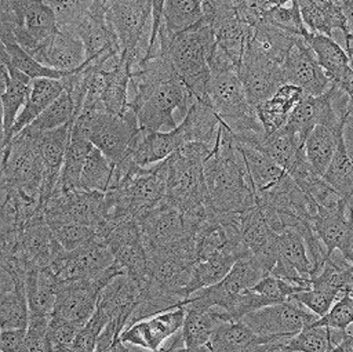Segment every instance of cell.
<instances>
[{
	"label": "cell",
	"mask_w": 353,
	"mask_h": 352,
	"mask_svg": "<svg viewBox=\"0 0 353 352\" xmlns=\"http://www.w3.org/2000/svg\"><path fill=\"white\" fill-rule=\"evenodd\" d=\"M55 11L59 29L74 32L94 0H44Z\"/></svg>",
	"instance_id": "obj_44"
},
{
	"label": "cell",
	"mask_w": 353,
	"mask_h": 352,
	"mask_svg": "<svg viewBox=\"0 0 353 352\" xmlns=\"http://www.w3.org/2000/svg\"><path fill=\"white\" fill-rule=\"evenodd\" d=\"M239 257L230 248L218 250L208 257L197 261L193 268L192 280L189 284V295L194 291L219 283L232 269Z\"/></svg>",
	"instance_id": "obj_35"
},
{
	"label": "cell",
	"mask_w": 353,
	"mask_h": 352,
	"mask_svg": "<svg viewBox=\"0 0 353 352\" xmlns=\"http://www.w3.org/2000/svg\"><path fill=\"white\" fill-rule=\"evenodd\" d=\"M114 262V255L109 244L95 236L85 244L65 250L50 266L59 282L90 279L110 268Z\"/></svg>",
	"instance_id": "obj_10"
},
{
	"label": "cell",
	"mask_w": 353,
	"mask_h": 352,
	"mask_svg": "<svg viewBox=\"0 0 353 352\" xmlns=\"http://www.w3.org/2000/svg\"><path fill=\"white\" fill-rule=\"evenodd\" d=\"M343 124H317L305 141L303 150L309 164L320 175L328 168L341 138Z\"/></svg>",
	"instance_id": "obj_29"
},
{
	"label": "cell",
	"mask_w": 353,
	"mask_h": 352,
	"mask_svg": "<svg viewBox=\"0 0 353 352\" xmlns=\"http://www.w3.org/2000/svg\"><path fill=\"white\" fill-rule=\"evenodd\" d=\"M276 352H291V351H285V349L283 348V349H280V351H276Z\"/></svg>",
	"instance_id": "obj_54"
},
{
	"label": "cell",
	"mask_w": 353,
	"mask_h": 352,
	"mask_svg": "<svg viewBox=\"0 0 353 352\" xmlns=\"http://www.w3.org/2000/svg\"><path fill=\"white\" fill-rule=\"evenodd\" d=\"M319 316L294 298L263 306L245 315L241 320L255 333L273 338H291L312 326Z\"/></svg>",
	"instance_id": "obj_7"
},
{
	"label": "cell",
	"mask_w": 353,
	"mask_h": 352,
	"mask_svg": "<svg viewBox=\"0 0 353 352\" xmlns=\"http://www.w3.org/2000/svg\"><path fill=\"white\" fill-rule=\"evenodd\" d=\"M303 97L305 92L299 87L285 83L270 98L255 106L266 137L272 135L287 124L292 110Z\"/></svg>",
	"instance_id": "obj_25"
},
{
	"label": "cell",
	"mask_w": 353,
	"mask_h": 352,
	"mask_svg": "<svg viewBox=\"0 0 353 352\" xmlns=\"http://www.w3.org/2000/svg\"><path fill=\"white\" fill-rule=\"evenodd\" d=\"M0 81H1V108H3V137L1 148L10 144L11 128L25 106L30 90L32 81L29 76L18 70L17 68L6 63H0Z\"/></svg>",
	"instance_id": "obj_19"
},
{
	"label": "cell",
	"mask_w": 353,
	"mask_h": 352,
	"mask_svg": "<svg viewBox=\"0 0 353 352\" xmlns=\"http://www.w3.org/2000/svg\"><path fill=\"white\" fill-rule=\"evenodd\" d=\"M185 315V306H178L138 320L121 331L120 340L132 346L160 352L168 340L182 330Z\"/></svg>",
	"instance_id": "obj_11"
},
{
	"label": "cell",
	"mask_w": 353,
	"mask_h": 352,
	"mask_svg": "<svg viewBox=\"0 0 353 352\" xmlns=\"http://www.w3.org/2000/svg\"><path fill=\"white\" fill-rule=\"evenodd\" d=\"M204 178L210 206L218 217L244 213L256 204L243 155L222 121L215 146L204 163Z\"/></svg>",
	"instance_id": "obj_1"
},
{
	"label": "cell",
	"mask_w": 353,
	"mask_h": 352,
	"mask_svg": "<svg viewBox=\"0 0 353 352\" xmlns=\"http://www.w3.org/2000/svg\"><path fill=\"white\" fill-rule=\"evenodd\" d=\"M285 173L305 155L303 145L287 126L281 127L272 135H268L262 148Z\"/></svg>",
	"instance_id": "obj_38"
},
{
	"label": "cell",
	"mask_w": 353,
	"mask_h": 352,
	"mask_svg": "<svg viewBox=\"0 0 353 352\" xmlns=\"http://www.w3.org/2000/svg\"><path fill=\"white\" fill-rule=\"evenodd\" d=\"M59 280L50 268L30 269L26 280L25 290L29 305V319H51Z\"/></svg>",
	"instance_id": "obj_27"
},
{
	"label": "cell",
	"mask_w": 353,
	"mask_h": 352,
	"mask_svg": "<svg viewBox=\"0 0 353 352\" xmlns=\"http://www.w3.org/2000/svg\"><path fill=\"white\" fill-rule=\"evenodd\" d=\"M72 124L73 121L40 134L39 148H40V153L44 164V177H43V185L40 192L41 207L48 199L52 197V195L57 190L62 166H63L65 153L70 139Z\"/></svg>",
	"instance_id": "obj_17"
},
{
	"label": "cell",
	"mask_w": 353,
	"mask_h": 352,
	"mask_svg": "<svg viewBox=\"0 0 353 352\" xmlns=\"http://www.w3.org/2000/svg\"><path fill=\"white\" fill-rule=\"evenodd\" d=\"M73 127L113 164L127 155L132 141L141 133L137 115L131 108L120 115L109 113L102 108L80 112L73 120Z\"/></svg>",
	"instance_id": "obj_4"
},
{
	"label": "cell",
	"mask_w": 353,
	"mask_h": 352,
	"mask_svg": "<svg viewBox=\"0 0 353 352\" xmlns=\"http://www.w3.org/2000/svg\"><path fill=\"white\" fill-rule=\"evenodd\" d=\"M328 352H353V333H349L347 337L342 342L335 345Z\"/></svg>",
	"instance_id": "obj_51"
},
{
	"label": "cell",
	"mask_w": 353,
	"mask_h": 352,
	"mask_svg": "<svg viewBox=\"0 0 353 352\" xmlns=\"http://www.w3.org/2000/svg\"><path fill=\"white\" fill-rule=\"evenodd\" d=\"M29 305L25 286L0 291V329H28Z\"/></svg>",
	"instance_id": "obj_40"
},
{
	"label": "cell",
	"mask_w": 353,
	"mask_h": 352,
	"mask_svg": "<svg viewBox=\"0 0 353 352\" xmlns=\"http://www.w3.org/2000/svg\"><path fill=\"white\" fill-rule=\"evenodd\" d=\"M183 145L178 128L170 131L139 133L132 141L127 156L137 164L145 167L163 162Z\"/></svg>",
	"instance_id": "obj_22"
},
{
	"label": "cell",
	"mask_w": 353,
	"mask_h": 352,
	"mask_svg": "<svg viewBox=\"0 0 353 352\" xmlns=\"http://www.w3.org/2000/svg\"><path fill=\"white\" fill-rule=\"evenodd\" d=\"M294 0H269V3L272 6H283V4H287V3H291Z\"/></svg>",
	"instance_id": "obj_53"
},
{
	"label": "cell",
	"mask_w": 353,
	"mask_h": 352,
	"mask_svg": "<svg viewBox=\"0 0 353 352\" xmlns=\"http://www.w3.org/2000/svg\"><path fill=\"white\" fill-rule=\"evenodd\" d=\"M317 124H343L336 115L331 101V87L321 95H305L292 110L287 127L295 133L299 142L305 145L306 138Z\"/></svg>",
	"instance_id": "obj_18"
},
{
	"label": "cell",
	"mask_w": 353,
	"mask_h": 352,
	"mask_svg": "<svg viewBox=\"0 0 353 352\" xmlns=\"http://www.w3.org/2000/svg\"><path fill=\"white\" fill-rule=\"evenodd\" d=\"M291 298L301 302L303 306H306L309 311L316 313L319 317L324 316L331 306L339 300L335 294L310 287L309 290H302L295 293Z\"/></svg>",
	"instance_id": "obj_47"
},
{
	"label": "cell",
	"mask_w": 353,
	"mask_h": 352,
	"mask_svg": "<svg viewBox=\"0 0 353 352\" xmlns=\"http://www.w3.org/2000/svg\"><path fill=\"white\" fill-rule=\"evenodd\" d=\"M339 8H343V7H346V6H349V4H353V0H332Z\"/></svg>",
	"instance_id": "obj_52"
},
{
	"label": "cell",
	"mask_w": 353,
	"mask_h": 352,
	"mask_svg": "<svg viewBox=\"0 0 353 352\" xmlns=\"http://www.w3.org/2000/svg\"><path fill=\"white\" fill-rule=\"evenodd\" d=\"M347 334L349 331L312 324L291 337L284 349L291 352H328L342 342Z\"/></svg>",
	"instance_id": "obj_37"
},
{
	"label": "cell",
	"mask_w": 353,
	"mask_h": 352,
	"mask_svg": "<svg viewBox=\"0 0 353 352\" xmlns=\"http://www.w3.org/2000/svg\"><path fill=\"white\" fill-rule=\"evenodd\" d=\"M139 228L148 257L168 250L189 236L196 235L189 231L182 211L165 197L139 221Z\"/></svg>",
	"instance_id": "obj_8"
},
{
	"label": "cell",
	"mask_w": 353,
	"mask_h": 352,
	"mask_svg": "<svg viewBox=\"0 0 353 352\" xmlns=\"http://www.w3.org/2000/svg\"><path fill=\"white\" fill-rule=\"evenodd\" d=\"M305 40L313 50L331 84L341 81L352 68L347 51L343 50L331 36L323 33L309 32Z\"/></svg>",
	"instance_id": "obj_30"
},
{
	"label": "cell",
	"mask_w": 353,
	"mask_h": 352,
	"mask_svg": "<svg viewBox=\"0 0 353 352\" xmlns=\"http://www.w3.org/2000/svg\"><path fill=\"white\" fill-rule=\"evenodd\" d=\"M263 22H268L281 30H285L299 37H306L310 32L303 22L298 0H294L283 6H273L266 12Z\"/></svg>",
	"instance_id": "obj_43"
},
{
	"label": "cell",
	"mask_w": 353,
	"mask_h": 352,
	"mask_svg": "<svg viewBox=\"0 0 353 352\" xmlns=\"http://www.w3.org/2000/svg\"><path fill=\"white\" fill-rule=\"evenodd\" d=\"M186 315L182 335L188 348L208 345L212 334L222 322H229L225 312L218 306H201L192 302L185 305Z\"/></svg>",
	"instance_id": "obj_26"
},
{
	"label": "cell",
	"mask_w": 353,
	"mask_h": 352,
	"mask_svg": "<svg viewBox=\"0 0 353 352\" xmlns=\"http://www.w3.org/2000/svg\"><path fill=\"white\" fill-rule=\"evenodd\" d=\"M305 25L313 33L332 36V30L346 32V19L342 10L332 0H298Z\"/></svg>",
	"instance_id": "obj_32"
},
{
	"label": "cell",
	"mask_w": 353,
	"mask_h": 352,
	"mask_svg": "<svg viewBox=\"0 0 353 352\" xmlns=\"http://www.w3.org/2000/svg\"><path fill=\"white\" fill-rule=\"evenodd\" d=\"M76 117V106L72 94L65 90L29 127L34 131L44 133L58 128L66 123L73 121Z\"/></svg>",
	"instance_id": "obj_42"
},
{
	"label": "cell",
	"mask_w": 353,
	"mask_h": 352,
	"mask_svg": "<svg viewBox=\"0 0 353 352\" xmlns=\"http://www.w3.org/2000/svg\"><path fill=\"white\" fill-rule=\"evenodd\" d=\"M203 23V0H165L160 29L167 35H178Z\"/></svg>",
	"instance_id": "obj_36"
},
{
	"label": "cell",
	"mask_w": 353,
	"mask_h": 352,
	"mask_svg": "<svg viewBox=\"0 0 353 352\" xmlns=\"http://www.w3.org/2000/svg\"><path fill=\"white\" fill-rule=\"evenodd\" d=\"M113 170L114 164L94 146L83 166L79 189L106 192L112 184Z\"/></svg>",
	"instance_id": "obj_39"
},
{
	"label": "cell",
	"mask_w": 353,
	"mask_h": 352,
	"mask_svg": "<svg viewBox=\"0 0 353 352\" xmlns=\"http://www.w3.org/2000/svg\"><path fill=\"white\" fill-rule=\"evenodd\" d=\"M32 55L43 65L65 72L77 70L87 59L83 40L65 29H58Z\"/></svg>",
	"instance_id": "obj_16"
},
{
	"label": "cell",
	"mask_w": 353,
	"mask_h": 352,
	"mask_svg": "<svg viewBox=\"0 0 353 352\" xmlns=\"http://www.w3.org/2000/svg\"><path fill=\"white\" fill-rule=\"evenodd\" d=\"M290 338H273L255 333L243 320L222 322L208 344L211 352H276Z\"/></svg>",
	"instance_id": "obj_13"
},
{
	"label": "cell",
	"mask_w": 353,
	"mask_h": 352,
	"mask_svg": "<svg viewBox=\"0 0 353 352\" xmlns=\"http://www.w3.org/2000/svg\"><path fill=\"white\" fill-rule=\"evenodd\" d=\"M142 286L125 273L116 276L99 293L97 309L123 331L141 301Z\"/></svg>",
	"instance_id": "obj_14"
},
{
	"label": "cell",
	"mask_w": 353,
	"mask_h": 352,
	"mask_svg": "<svg viewBox=\"0 0 353 352\" xmlns=\"http://www.w3.org/2000/svg\"><path fill=\"white\" fill-rule=\"evenodd\" d=\"M59 29L55 11L44 0H33L25 11L23 26L12 39L29 54H33L50 36Z\"/></svg>",
	"instance_id": "obj_20"
},
{
	"label": "cell",
	"mask_w": 353,
	"mask_h": 352,
	"mask_svg": "<svg viewBox=\"0 0 353 352\" xmlns=\"http://www.w3.org/2000/svg\"><path fill=\"white\" fill-rule=\"evenodd\" d=\"M313 324L325 326L342 331H347L349 326L353 324V290L345 293L331 309Z\"/></svg>",
	"instance_id": "obj_45"
},
{
	"label": "cell",
	"mask_w": 353,
	"mask_h": 352,
	"mask_svg": "<svg viewBox=\"0 0 353 352\" xmlns=\"http://www.w3.org/2000/svg\"><path fill=\"white\" fill-rule=\"evenodd\" d=\"M343 141L346 145V149L350 155V157L353 159V106L350 108V110L346 113L345 119H343Z\"/></svg>",
	"instance_id": "obj_50"
},
{
	"label": "cell",
	"mask_w": 353,
	"mask_h": 352,
	"mask_svg": "<svg viewBox=\"0 0 353 352\" xmlns=\"http://www.w3.org/2000/svg\"><path fill=\"white\" fill-rule=\"evenodd\" d=\"M214 46V30L207 23L178 35H167L160 29L154 44L148 50L146 55L156 48L164 51L194 99L208 101L211 79L208 61Z\"/></svg>",
	"instance_id": "obj_2"
},
{
	"label": "cell",
	"mask_w": 353,
	"mask_h": 352,
	"mask_svg": "<svg viewBox=\"0 0 353 352\" xmlns=\"http://www.w3.org/2000/svg\"><path fill=\"white\" fill-rule=\"evenodd\" d=\"M341 10L346 19V32L343 33V39H345L346 51L350 55V54H353V4L346 6Z\"/></svg>",
	"instance_id": "obj_49"
},
{
	"label": "cell",
	"mask_w": 353,
	"mask_h": 352,
	"mask_svg": "<svg viewBox=\"0 0 353 352\" xmlns=\"http://www.w3.org/2000/svg\"><path fill=\"white\" fill-rule=\"evenodd\" d=\"M323 178L335 189L342 199L353 196V160L346 149L343 137L339 141L338 149L323 174Z\"/></svg>",
	"instance_id": "obj_41"
},
{
	"label": "cell",
	"mask_w": 353,
	"mask_h": 352,
	"mask_svg": "<svg viewBox=\"0 0 353 352\" xmlns=\"http://www.w3.org/2000/svg\"><path fill=\"white\" fill-rule=\"evenodd\" d=\"M194 101L181 77L160 84L135 112L142 133L170 131L178 127L174 113L185 117Z\"/></svg>",
	"instance_id": "obj_6"
},
{
	"label": "cell",
	"mask_w": 353,
	"mask_h": 352,
	"mask_svg": "<svg viewBox=\"0 0 353 352\" xmlns=\"http://www.w3.org/2000/svg\"><path fill=\"white\" fill-rule=\"evenodd\" d=\"M221 121V117L210 101L194 99L176 128L183 139V144L203 142L215 145Z\"/></svg>",
	"instance_id": "obj_24"
},
{
	"label": "cell",
	"mask_w": 353,
	"mask_h": 352,
	"mask_svg": "<svg viewBox=\"0 0 353 352\" xmlns=\"http://www.w3.org/2000/svg\"><path fill=\"white\" fill-rule=\"evenodd\" d=\"M33 0H0V37H12L23 26L25 11Z\"/></svg>",
	"instance_id": "obj_46"
},
{
	"label": "cell",
	"mask_w": 353,
	"mask_h": 352,
	"mask_svg": "<svg viewBox=\"0 0 353 352\" xmlns=\"http://www.w3.org/2000/svg\"><path fill=\"white\" fill-rule=\"evenodd\" d=\"M1 41V52H0V63L11 65L29 76L30 79H63L73 72L58 70L39 62L32 54L25 51L12 37H0Z\"/></svg>",
	"instance_id": "obj_34"
},
{
	"label": "cell",
	"mask_w": 353,
	"mask_h": 352,
	"mask_svg": "<svg viewBox=\"0 0 353 352\" xmlns=\"http://www.w3.org/2000/svg\"><path fill=\"white\" fill-rule=\"evenodd\" d=\"M236 145L243 155L255 195L273 186L285 174V171L262 148L237 141Z\"/></svg>",
	"instance_id": "obj_31"
},
{
	"label": "cell",
	"mask_w": 353,
	"mask_h": 352,
	"mask_svg": "<svg viewBox=\"0 0 353 352\" xmlns=\"http://www.w3.org/2000/svg\"><path fill=\"white\" fill-rule=\"evenodd\" d=\"M92 148L94 145L88 141V138L83 133H80L77 128H74L72 124L70 139L65 153L59 182L54 195L79 189L81 170Z\"/></svg>",
	"instance_id": "obj_33"
},
{
	"label": "cell",
	"mask_w": 353,
	"mask_h": 352,
	"mask_svg": "<svg viewBox=\"0 0 353 352\" xmlns=\"http://www.w3.org/2000/svg\"><path fill=\"white\" fill-rule=\"evenodd\" d=\"M283 73L285 83L299 87L305 95L317 97L331 87L328 76L303 37L298 39L287 54L283 62Z\"/></svg>",
	"instance_id": "obj_12"
},
{
	"label": "cell",
	"mask_w": 353,
	"mask_h": 352,
	"mask_svg": "<svg viewBox=\"0 0 353 352\" xmlns=\"http://www.w3.org/2000/svg\"><path fill=\"white\" fill-rule=\"evenodd\" d=\"M108 21L131 70L146 57L152 36L150 0H105Z\"/></svg>",
	"instance_id": "obj_5"
},
{
	"label": "cell",
	"mask_w": 353,
	"mask_h": 352,
	"mask_svg": "<svg viewBox=\"0 0 353 352\" xmlns=\"http://www.w3.org/2000/svg\"><path fill=\"white\" fill-rule=\"evenodd\" d=\"M26 329L1 330L0 333V351L1 352H23Z\"/></svg>",
	"instance_id": "obj_48"
},
{
	"label": "cell",
	"mask_w": 353,
	"mask_h": 352,
	"mask_svg": "<svg viewBox=\"0 0 353 352\" xmlns=\"http://www.w3.org/2000/svg\"><path fill=\"white\" fill-rule=\"evenodd\" d=\"M63 79H33L29 98L11 128L10 142L17 134L26 128L33 120H36L66 90Z\"/></svg>",
	"instance_id": "obj_28"
},
{
	"label": "cell",
	"mask_w": 353,
	"mask_h": 352,
	"mask_svg": "<svg viewBox=\"0 0 353 352\" xmlns=\"http://www.w3.org/2000/svg\"><path fill=\"white\" fill-rule=\"evenodd\" d=\"M239 75L245 95L254 108L270 98L283 84H285L283 65L247 54L243 55Z\"/></svg>",
	"instance_id": "obj_15"
},
{
	"label": "cell",
	"mask_w": 353,
	"mask_h": 352,
	"mask_svg": "<svg viewBox=\"0 0 353 352\" xmlns=\"http://www.w3.org/2000/svg\"><path fill=\"white\" fill-rule=\"evenodd\" d=\"M310 224L325 246L328 255L335 250H341L350 229L347 200L343 199L338 204L330 207L317 206V213L312 218Z\"/></svg>",
	"instance_id": "obj_23"
},
{
	"label": "cell",
	"mask_w": 353,
	"mask_h": 352,
	"mask_svg": "<svg viewBox=\"0 0 353 352\" xmlns=\"http://www.w3.org/2000/svg\"><path fill=\"white\" fill-rule=\"evenodd\" d=\"M63 251L65 248L55 237L44 217L43 208H40L22 226L17 248L10 254L0 255H17L29 269H34L50 268Z\"/></svg>",
	"instance_id": "obj_9"
},
{
	"label": "cell",
	"mask_w": 353,
	"mask_h": 352,
	"mask_svg": "<svg viewBox=\"0 0 353 352\" xmlns=\"http://www.w3.org/2000/svg\"><path fill=\"white\" fill-rule=\"evenodd\" d=\"M39 131L29 126L1 148V188L17 190L23 199L40 203L44 164L39 148Z\"/></svg>",
	"instance_id": "obj_3"
},
{
	"label": "cell",
	"mask_w": 353,
	"mask_h": 352,
	"mask_svg": "<svg viewBox=\"0 0 353 352\" xmlns=\"http://www.w3.org/2000/svg\"><path fill=\"white\" fill-rule=\"evenodd\" d=\"M298 39L301 37L268 22H261L252 28L244 54L283 65L287 54Z\"/></svg>",
	"instance_id": "obj_21"
}]
</instances>
